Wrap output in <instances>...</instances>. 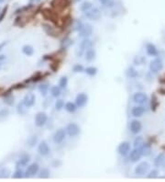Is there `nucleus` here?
<instances>
[{
  "label": "nucleus",
  "mask_w": 165,
  "mask_h": 182,
  "mask_svg": "<svg viewBox=\"0 0 165 182\" xmlns=\"http://www.w3.org/2000/svg\"><path fill=\"white\" fill-rule=\"evenodd\" d=\"M163 68V62L161 58L156 57L150 63V71L152 73H159Z\"/></svg>",
  "instance_id": "nucleus-1"
},
{
  "label": "nucleus",
  "mask_w": 165,
  "mask_h": 182,
  "mask_svg": "<svg viewBox=\"0 0 165 182\" xmlns=\"http://www.w3.org/2000/svg\"><path fill=\"white\" fill-rule=\"evenodd\" d=\"M84 16L91 20H97L101 18V11L97 8H92L91 9L84 12Z\"/></svg>",
  "instance_id": "nucleus-2"
},
{
  "label": "nucleus",
  "mask_w": 165,
  "mask_h": 182,
  "mask_svg": "<svg viewBox=\"0 0 165 182\" xmlns=\"http://www.w3.org/2000/svg\"><path fill=\"white\" fill-rule=\"evenodd\" d=\"M65 130H66L67 134H68L70 137H75V136H77L78 134H80V132H81L80 127H79L76 123H74V122L69 123V124L67 125V127H66Z\"/></svg>",
  "instance_id": "nucleus-3"
},
{
  "label": "nucleus",
  "mask_w": 165,
  "mask_h": 182,
  "mask_svg": "<svg viewBox=\"0 0 165 182\" xmlns=\"http://www.w3.org/2000/svg\"><path fill=\"white\" fill-rule=\"evenodd\" d=\"M150 168H151V166L148 162H141L135 168V174L139 176L145 175L146 173L149 172Z\"/></svg>",
  "instance_id": "nucleus-4"
},
{
  "label": "nucleus",
  "mask_w": 165,
  "mask_h": 182,
  "mask_svg": "<svg viewBox=\"0 0 165 182\" xmlns=\"http://www.w3.org/2000/svg\"><path fill=\"white\" fill-rule=\"evenodd\" d=\"M132 100H133L135 103H137V104L142 105V104H145V103L148 102L149 97H148V96H147L145 93H143V92H137V93H135V94L133 95Z\"/></svg>",
  "instance_id": "nucleus-5"
},
{
  "label": "nucleus",
  "mask_w": 165,
  "mask_h": 182,
  "mask_svg": "<svg viewBox=\"0 0 165 182\" xmlns=\"http://www.w3.org/2000/svg\"><path fill=\"white\" fill-rule=\"evenodd\" d=\"M93 33V27L91 24H83L82 27L81 28V30H79V36L81 38H88L92 35Z\"/></svg>",
  "instance_id": "nucleus-6"
},
{
  "label": "nucleus",
  "mask_w": 165,
  "mask_h": 182,
  "mask_svg": "<svg viewBox=\"0 0 165 182\" xmlns=\"http://www.w3.org/2000/svg\"><path fill=\"white\" fill-rule=\"evenodd\" d=\"M65 136H66V130L61 129V128L58 129L53 134V142L56 145L61 144L63 142V140L65 139Z\"/></svg>",
  "instance_id": "nucleus-7"
},
{
  "label": "nucleus",
  "mask_w": 165,
  "mask_h": 182,
  "mask_svg": "<svg viewBox=\"0 0 165 182\" xmlns=\"http://www.w3.org/2000/svg\"><path fill=\"white\" fill-rule=\"evenodd\" d=\"M48 120V116L47 114L45 112H39L37 113V115L35 116V124L36 126L38 127H42L45 125V123L47 122Z\"/></svg>",
  "instance_id": "nucleus-8"
},
{
  "label": "nucleus",
  "mask_w": 165,
  "mask_h": 182,
  "mask_svg": "<svg viewBox=\"0 0 165 182\" xmlns=\"http://www.w3.org/2000/svg\"><path fill=\"white\" fill-rule=\"evenodd\" d=\"M88 102V96L85 93H79L75 97V104L78 108L84 107Z\"/></svg>",
  "instance_id": "nucleus-9"
},
{
  "label": "nucleus",
  "mask_w": 165,
  "mask_h": 182,
  "mask_svg": "<svg viewBox=\"0 0 165 182\" xmlns=\"http://www.w3.org/2000/svg\"><path fill=\"white\" fill-rule=\"evenodd\" d=\"M130 152V144L129 142H122L119 144L118 147V153L122 156V157H126L129 153Z\"/></svg>",
  "instance_id": "nucleus-10"
},
{
  "label": "nucleus",
  "mask_w": 165,
  "mask_h": 182,
  "mask_svg": "<svg viewBox=\"0 0 165 182\" xmlns=\"http://www.w3.org/2000/svg\"><path fill=\"white\" fill-rule=\"evenodd\" d=\"M142 156V153H141V148H134L132 151H130V160L131 162H133V163H136V162H138V161H140V159L141 158Z\"/></svg>",
  "instance_id": "nucleus-11"
},
{
  "label": "nucleus",
  "mask_w": 165,
  "mask_h": 182,
  "mask_svg": "<svg viewBox=\"0 0 165 182\" xmlns=\"http://www.w3.org/2000/svg\"><path fill=\"white\" fill-rule=\"evenodd\" d=\"M142 129L141 122L138 120H133L131 121L130 124V132L133 134H138Z\"/></svg>",
  "instance_id": "nucleus-12"
},
{
  "label": "nucleus",
  "mask_w": 165,
  "mask_h": 182,
  "mask_svg": "<svg viewBox=\"0 0 165 182\" xmlns=\"http://www.w3.org/2000/svg\"><path fill=\"white\" fill-rule=\"evenodd\" d=\"M38 151H39L40 155L45 157V156H48L50 154L51 149H50L49 145H48L47 143L45 141H42V142L40 143V145L38 146Z\"/></svg>",
  "instance_id": "nucleus-13"
},
{
  "label": "nucleus",
  "mask_w": 165,
  "mask_h": 182,
  "mask_svg": "<svg viewBox=\"0 0 165 182\" xmlns=\"http://www.w3.org/2000/svg\"><path fill=\"white\" fill-rule=\"evenodd\" d=\"M40 170V167L37 163H33L31 165L29 166L28 169L26 171V177L27 178H29V177H32L34 176L35 174H37Z\"/></svg>",
  "instance_id": "nucleus-14"
},
{
  "label": "nucleus",
  "mask_w": 165,
  "mask_h": 182,
  "mask_svg": "<svg viewBox=\"0 0 165 182\" xmlns=\"http://www.w3.org/2000/svg\"><path fill=\"white\" fill-rule=\"evenodd\" d=\"M35 100L36 97L33 94H28V95H26V96L24 97L22 101H23L24 104H25L28 108H30V107H32V106L35 104Z\"/></svg>",
  "instance_id": "nucleus-15"
},
{
  "label": "nucleus",
  "mask_w": 165,
  "mask_h": 182,
  "mask_svg": "<svg viewBox=\"0 0 165 182\" xmlns=\"http://www.w3.org/2000/svg\"><path fill=\"white\" fill-rule=\"evenodd\" d=\"M42 28H43L44 31L47 33L49 36H51V37L58 36V32L56 31V30H55L52 26H51L50 24H46V23H44V24H42Z\"/></svg>",
  "instance_id": "nucleus-16"
},
{
  "label": "nucleus",
  "mask_w": 165,
  "mask_h": 182,
  "mask_svg": "<svg viewBox=\"0 0 165 182\" xmlns=\"http://www.w3.org/2000/svg\"><path fill=\"white\" fill-rule=\"evenodd\" d=\"M93 45H94V43L91 40H89L88 38H84L80 43V50H81V52L86 51L88 49L92 48Z\"/></svg>",
  "instance_id": "nucleus-17"
},
{
  "label": "nucleus",
  "mask_w": 165,
  "mask_h": 182,
  "mask_svg": "<svg viewBox=\"0 0 165 182\" xmlns=\"http://www.w3.org/2000/svg\"><path fill=\"white\" fill-rule=\"evenodd\" d=\"M146 52H147V54L150 56H158L159 54L158 49L156 48V46L152 43H148L146 45Z\"/></svg>",
  "instance_id": "nucleus-18"
},
{
  "label": "nucleus",
  "mask_w": 165,
  "mask_h": 182,
  "mask_svg": "<svg viewBox=\"0 0 165 182\" xmlns=\"http://www.w3.org/2000/svg\"><path fill=\"white\" fill-rule=\"evenodd\" d=\"M144 113H145V108L142 107V106H136V107H133L131 109L132 116H134L136 118L141 117Z\"/></svg>",
  "instance_id": "nucleus-19"
},
{
  "label": "nucleus",
  "mask_w": 165,
  "mask_h": 182,
  "mask_svg": "<svg viewBox=\"0 0 165 182\" xmlns=\"http://www.w3.org/2000/svg\"><path fill=\"white\" fill-rule=\"evenodd\" d=\"M95 56H96V52L93 48L86 50L85 52H84V58H85V60L88 61V62L94 61L95 59Z\"/></svg>",
  "instance_id": "nucleus-20"
},
{
  "label": "nucleus",
  "mask_w": 165,
  "mask_h": 182,
  "mask_svg": "<svg viewBox=\"0 0 165 182\" xmlns=\"http://www.w3.org/2000/svg\"><path fill=\"white\" fill-rule=\"evenodd\" d=\"M164 163H165V155L163 153L159 154V155L155 157V159H154V166H155L156 168L162 167Z\"/></svg>",
  "instance_id": "nucleus-21"
},
{
  "label": "nucleus",
  "mask_w": 165,
  "mask_h": 182,
  "mask_svg": "<svg viewBox=\"0 0 165 182\" xmlns=\"http://www.w3.org/2000/svg\"><path fill=\"white\" fill-rule=\"evenodd\" d=\"M30 161V157H29V155H28V154H23L19 159V161H18V166H21V167H24V166H27L28 165V163Z\"/></svg>",
  "instance_id": "nucleus-22"
},
{
  "label": "nucleus",
  "mask_w": 165,
  "mask_h": 182,
  "mask_svg": "<svg viewBox=\"0 0 165 182\" xmlns=\"http://www.w3.org/2000/svg\"><path fill=\"white\" fill-rule=\"evenodd\" d=\"M141 153H142V156L143 157H148V156H150L151 155V153H152V146L151 145H149V144H143V146L141 147Z\"/></svg>",
  "instance_id": "nucleus-23"
},
{
  "label": "nucleus",
  "mask_w": 165,
  "mask_h": 182,
  "mask_svg": "<svg viewBox=\"0 0 165 182\" xmlns=\"http://www.w3.org/2000/svg\"><path fill=\"white\" fill-rule=\"evenodd\" d=\"M77 105L75 104V103H73V102H67V103H65V105H64V109L66 111H68V112H70V113H73V112H75V110L77 109Z\"/></svg>",
  "instance_id": "nucleus-24"
},
{
  "label": "nucleus",
  "mask_w": 165,
  "mask_h": 182,
  "mask_svg": "<svg viewBox=\"0 0 165 182\" xmlns=\"http://www.w3.org/2000/svg\"><path fill=\"white\" fill-rule=\"evenodd\" d=\"M72 44V40L70 39L69 37H65V38L61 41V49L69 48Z\"/></svg>",
  "instance_id": "nucleus-25"
},
{
  "label": "nucleus",
  "mask_w": 165,
  "mask_h": 182,
  "mask_svg": "<svg viewBox=\"0 0 165 182\" xmlns=\"http://www.w3.org/2000/svg\"><path fill=\"white\" fill-rule=\"evenodd\" d=\"M126 75L129 78H135V77H137L139 75V73H138V71L134 67H129L126 70Z\"/></svg>",
  "instance_id": "nucleus-26"
},
{
  "label": "nucleus",
  "mask_w": 165,
  "mask_h": 182,
  "mask_svg": "<svg viewBox=\"0 0 165 182\" xmlns=\"http://www.w3.org/2000/svg\"><path fill=\"white\" fill-rule=\"evenodd\" d=\"M92 8H93V4L90 1H84V2H82V4H81V6H80V9L82 12H86L87 10L91 9Z\"/></svg>",
  "instance_id": "nucleus-27"
},
{
  "label": "nucleus",
  "mask_w": 165,
  "mask_h": 182,
  "mask_svg": "<svg viewBox=\"0 0 165 182\" xmlns=\"http://www.w3.org/2000/svg\"><path fill=\"white\" fill-rule=\"evenodd\" d=\"M51 96L54 97H59L61 94V87L58 85H53L51 86Z\"/></svg>",
  "instance_id": "nucleus-28"
},
{
  "label": "nucleus",
  "mask_w": 165,
  "mask_h": 182,
  "mask_svg": "<svg viewBox=\"0 0 165 182\" xmlns=\"http://www.w3.org/2000/svg\"><path fill=\"white\" fill-rule=\"evenodd\" d=\"M22 52L27 56H31L34 53V49L30 45H24L22 47Z\"/></svg>",
  "instance_id": "nucleus-29"
},
{
  "label": "nucleus",
  "mask_w": 165,
  "mask_h": 182,
  "mask_svg": "<svg viewBox=\"0 0 165 182\" xmlns=\"http://www.w3.org/2000/svg\"><path fill=\"white\" fill-rule=\"evenodd\" d=\"M27 109H28V107L24 104L23 101H22V102H19V103L18 104V106H17V111H18V113L20 114V115L26 114Z\"/></svg>",
  "instance_id": "nucleus-30"
},
{
  "label": "nucleus",
  "mask_w": 165,
  "mask_h": 182,
  "mask_svg": "<svg viewBox=\"0 0 165 182\" xmlns=\"http://www.w3.org/2000/svg\"><path fill=\"white\" fill-rule=\"evenodd\" d=\"M11 171L8 168H4L0 170V179H8L9 178Z\"/></svg>",
  "instance_id": "nucleus-31"
},
{
  "label": "nucleus",
  "mask_w": 165,
  "mask_h": 182,
  "mask_svg": "<svg viewBox=\"0 0 165 182\" xmlns=\"http://www.w3.org/2000/svg\"><path fill=\"white\" fill-rule=\"evenodd\" d=\"M97 68L94 67V66H88L84 69V72L86 73V74L90 75V76H94L97 74Z\"/></svg>",
  "instance_id": "nucleus-32"
},
{
  "label": "nucleus",
  "mask_w": 165,
  "mask_h": 182,
  "mask_svg": "<svg viewBox=\"0 0 165 182\" xmlns=\"http://www.w3.org/2000/svg\"><path fill=\"white\" fill-rule=\"evenodd\" d=\"M38 142V137L36 135H32V136H29L27 140V146H30V147H33L35 146V145Z\"/></svg>",
  "instance_id": "nucleus-33"
},
{
  "label": "nucleus",
  "mask_w": 165,
  "mask_h": 182,
  "mask_svg": "<svg viewBox=\"0 0 165 182\" xmlns=\"http://www.w3.org/2000/svg\"><path fill=\"white\" fill-rule=\"evenodd\" d=\"M48 90H49V85L47 84H41L40 85H39V91L43 97L47 95Z\"/></svg>",
  "instance_id": "nucleus-34"
},
{
  "label": "nucleus",
  "mask_w": 165,
  "mask_h": 182,
  "mask_svg": "<svg viewBox=\"0 0 165 182\" xmlns=\"http://www.w3.org/2000/svg\"><path fill=\"white\" fill-rule=\"evenodd\" d=\"M40 179H49L50 178V171L47 168H42L40 171V175H39Z\"/></svg>",
  "instance_id": "nucleus-35"
},
{
  "label": "nucleus",
  "mask_w": 165,
  "mask_h": 182,
  "mask_svg": "<svg viewBox=\"0 0 165 182\" xmlns=\"http://www.w3.org/2000/svg\"><path fill=\"white\" fill-rule=\"evenodd\" d=\"M159 106V101H158V98L156 97V95H152V104H151V107H152V110L155 111L157 108Z\"/></svg>",
  "instance_id": "nucleus-36"
},
{
  "label": "nucleus",
  "mask_w": 165,
  "mask_h": 182,
  "mask_svg": "<svg viewBox=\"0 0 165 182\" xmlns=\"http://www.w3.org/2000/svg\"><path fill=\"white\" fill-rule=\"evenodd\" d=\"M68 85V78L67 76H61L59 80V86L61 88H65Z\"/></svg>",
  "instance_id": "nucleus-37"
},
{
  "label": "nucleus",
  "mask_w": 165,
  "mask_h": 182,
  "mask_svg": "<svg viewBox=\"0 0 165 182\" xmlns=\"http://www.w3.org/2000/svg\"><path fill=\"white\" fill-rule=\"evenodd\" d=\"M144 144V140L141 136H138L135 140H134V146L136 148H141Z\"/></svg>",
  "instance_id": "nucleus-38"
},
{
  "label": "nucleus",
  "mask_w": 165,
  "mask_h": 182,
  "mask_svg": "<svg viewBox=\"0 0 165 182\" xmlns=\"http://www.w3.org/2000/svg\"><path fill=\"white\" fill-rule=\"evenodd\" d=\"M82 21H80V20H74L73 21V23H72V29H73V30H81V28L82 27Z\"/></svg>",
  "instance_id": "nucleus-39"
},
{
  "label": "nucleus",
  "mask_w": 165,
  "mask_h": 182,
  "mask_svg": "<svg viewBox=\"0 0 165 182\" xmlns=\"http://www.w3.org/2000/svg\"><path fill=\"white\" fill-rule=\"evenodd\" d=\"M23 177H24V172L22 169L18 168V169L14 172V175H13V178H14V179H22Z\"/></svg>",
  "instance_id": "nucleus-40"
},
{
  "label": "nucleus",
  "mask_w": 165,
  "mask_h": 182,
  "mask_svg": "<svg viewBox=\"0 0 165 182\" xmlns=\"http://www.w3.org/2000/svg\"><path fill=\"white\" fill-rule=\"evenodd\" d=\"M4 102L8 104V106H12L14 104V97L11 95H8L4 97Z\"/></svg>",
  "instance_id": "nucleus-41"
},
{
  "label": "nucleus",
  "mask_w": 165,
  "mask_h": 182,
  "mask_svg": "<svg viewBox=\"0 0 165 182\" xmlns=\"http://www.w3.org/2000/svg\"><path fill=\"white\" fill-rule=\"evenodd\" d=\"M64 101L62 100V99H58V100H56V102H55V109H57V110H61V109H62L64 108Z\"/></svg>",
  "instance_id": "nucleus-42"
},
{
  "label": "nucleus",
  "mask_w": 165,
  "mask_h": 182,
  "mask_svg": "<svg viewBox=\"0 0 165 182\" xmlns=\"http://www.w3.org/2000/svg\"><path fill=\"white\" fill-rule=\"evenodd\" d=\"M72 71H73V73H82V71H84V69L81 64H75L72 67Z\"/></svg>",
  "instance_id": "nucleus-43"
},
{
  "label": "nucleus",
  "mask_w": 165,
  "mask_h": 182,
  "mask_svg": "<svg viewBox=\"0 0 165 182\" xmlns=\"http://www.w3.org/2000/svg\"><path fill=\"white\" fill-rule=\"evenodd\" d=\"M158 175H159L158 170L153 169L150 172V174L148 175V178H149V179H156V178H158Z\"/></svg>",
  "instance_id": "nucleus-44"
},
{
  "label": "nucleus",
  "mask_w": 165,
  "mask_h": 182,
  "mask_svg": "<svg viewBox=\"0 0 165 182\" xmlns=\"http://www.w3.org/2000/svg\"><path fill=\"white\" fill-rule=\"evenodd\" d=\"M7 10H8V7H6L3 10H1V13H0V22L4 19L5 15L7 14Z\"/></svg>",
  "instance_id": "nucleus-45"
},
{
  "label": "nucleus",
  "mask_w": 165,
  "mask_h": 182,
  "mask_svg": "<svg viewBox=\"0 0 165 182\" xmlns=\"http://www.w3.org/2000/svg\"><path fill=\"white\" fill-rule=\"evenodd\" d=\"M7 44H8V41H3V42L0 43V52L4 49V47H5Z\"/></svg>",
  "instance_id": "nucleus-46"
},
{
  "label": "nucleus",
  "mask_w": 165,
  "mask_h": 182,
  "mask_svg": "<svg viewBox=\"0 0 165 182\" xmlns=\"http://www.w3.org/2000/svg\"><path fill=\"white\" fill-rule=\"evenodd\" d=\"M159 82H160V83H162V84H165V75L162 76V77L159 79Z\"/></svg>",
  "instance_id": "nucleus-47"
},
{
  "label": "nucleus",
  "mask_w": 165,
  "mask_h": 182,
  "mask_svg": "<svg viewBox=\"0 0 165 182\" xmlns=\"http://www.w3.org/2000/svg\"><path fill=\"white\" fill-rule=\"evenodd\" d=\"M101 4H103V5H106L108 2H109V0H98Z\"/></svg>",
  "instance_id": "nucleus-48"
},
{
  "label": "nucleus",
  "mask_w": 165,
  "mask_h": 182,
  "mask_svg": "<svg viewBox=\"0 0 165 182\" xmlns=\"http://www.w3.org/2000/svg\"><path fill=\"white\" fill-rule=\"evenodd\" d=\"M159 92H160L162 95H165V88H161V89H159Z\"/></svg>",
  "instance_id": "nucleus-49"
},
{
  "label": "nucleus",
  "mask_w": 165,
  "mask_h": 182,
  "mask_svg": "<svg viewBox=\"0 0 165 182\" xmlns=\"http://www.w3.org/2000/svg\"><path fill=\"white\" fill-rule=\"evenodd\" d=\"M6 59V55H0V61H4Z\"/></svg>",
  "instance_id": "nucleus-50"
},
{
  "label": "nucleus",
  "mask_w": 165,
  "mask_h": 182,
  "mask_svg": "<svg viewBox=\"0 0 165 182\" xmlns=\"http://www.w3.org/2000/svg\"><path fill=\"white\" fill-rule=\"evenodd\" d=\"M31 2H40V0H30Z\"/></svg>",
  "instance_id": "nucleus-51"
},
{
  "label": "nucleus",
  "mask_w": 165,
  "mask_h": 182,
  "mask_svg": "<svg viewBox=\"0 0 165 182\" xmlns=\"http://www.w3.org/2000/svg\"><path fill=\"white\" fill-rule=\"evenodd\" d=\"M162 149H163V150H165V146H162Z\"/></svg>",
  "instance_id": "nucleus-52"
},
{
  "label": "nucleus",
  "mask_w": 165,
  "mask_h": 182,
  "mask_svg": "<svg viewBox=\"0 0 165 182\" xmlns=\"http://www.w3.org/2000/svg\"><path fill=\"white\" fill-rule=\"evenodd\" d=\"M3 1H4V0H0V3H2Z\"/></svg>",
  "instance_id": "nucleus-53"
},
{
  "label": "nucleus",
  "mask_w": 165,
  "mask_h": 182,
  "mask_svg": "<svg viewBox=\"0 0 165 182\" xmlns=\"http://www.w3.org/2000/svg\"><path fill=\"white\" fill-rule=\"evenodd\" d=\"M0 13H1V8H0Z\"/></svg>",
  "instance_id": "nucleus-54"
},
{
  "label": "nucleus",
  "mask_w": 165,
  "mask_h": 182,
  "mask_svg": "<svg viewBox=\"0 0 165 182\" xmlns=\"http://www.w3.org/2000/svg\"><path fill=\"white\" fill-rule=\"evenodd\" d=\"M0 67H1V63H0Z\"/></svg>",
  "instance_id": "nucleus-55"
}]
</instances>
